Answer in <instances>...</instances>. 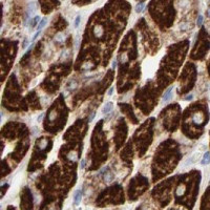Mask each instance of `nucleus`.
<instances>
[{"instance_id":"a211bd4d","label":"nucleus","mask_w":210,"mask_h":210,"mask_svg":"<svg viewBox=\"0 0 210 210\" xmlns=\"http://www.w3.org/2000/svg\"><path fill=\"white\" fill-rule=\"evenodd\" d=\"M111 66H113V69H115V68H116V67H117V61H116V60H115V61H113V64H111Z\"/></svg>"},{"instance_id":"f8f14e48","label":"nucleus","mask_w":210,"mask_h":210,"mask_svg":"<svg viewBox=\"0 0 210 210\" xmlns=\"http://www.w3.org/2000/svg\"><path fill=\"white\" fill-rule=\"evenodd\" d=\"M203 23V16L202 15H199V17H198V21H196V24H198V26H201Z\"/></svg>"},{"instance_id":"f3484780","label":"nucleus","mask_w":210,"mask_h":210,"mask_svg":"<svg viewBox=\"0 0 210 210\" xmlns=\"http://www.w3.org/2000/svg\"><path fill=\"white\" fill-rule=\"evenodd\" d=\"M26 44H28V39H25V40H24V42H23L22 48H25V47H26Z\"/></svg>"},{"instance_id":"dca6fc26","label":"nucleus","mask_w":210,"mask_h":210,"mask_svg":"<svg viewBox=\"0 0 210 210\" xmlns=\"http://www.w3.org/2000/svg\"><path fill=\"white\" fill-rule=\"evenodd\" d=\"M84 167H85V161H84V160H82V161H81L80 168H81V169H83V168H84Z\"/></svg>"},{"instance_id":"7ed1b4c3","label":"nucleus","mask_w":210,"mask_h":210,"mask_svg":"<svg viewBox=\"0 0 210 210\" xmlns=\"http://www.w3.org/2000/svg\"><path fill=\"white\" fill-rule=\"evenodd\" d=\"M101 173L104 174V181L105 182H111V181H113V174L111 171H108V172H104V169H103L102 171H101Z\"/></svg>"},{"instance_id":"39448f33","label":"nucleus","mask_w":210,"mask_h":210,"mask_svg":"<svg viewBox=\"0 0 210 210\" xmlns=\"http://www.w3.org/2000/svg\"><path fill=\"white\" fill-rule=\"evenodd\" d=\"M113 107V102H107L106 104L104 105V107H103L102 111L103 113H108L109 111H111V108Z\"/></svg>"},{"instance_id":"f257e3e1","label":"nucleus","mask_w":210,"mask_h":210,"mask_svg":"<svg viewBox=\"0 0 210 210\" xmlns=\"http://www.w3.org/2000/svg\"><path fill=\"white\" fill-rule=\"evenodd\" d=\"M172 91H173V87H169L167 90L164 93V96H163V102H168L170 98H171V95H172Z\"/></svg>"},{"instance_id":"9d476101","label":"nucleus","mask_w":210,"mask_h":210,"mask_svg":"<svg viewBox=\"0 0 210 210\" xmlns=\"http://www.w3.org/2000/svg\"><path fill=\"white\" fill-rule=\"evenodd\" d=\"M35 11V4L33 2L30 3V6H28V16H32Z\"/></svg>"},{"instance_id":"423d86ee","label":"nucleus","mask_w":210,"mask_h":210,"mask_svg":"<svg viewBox=\"0 0 210 210\" xmlns=\"http://www.w3.org/2000/svg\"><path fill=\"white\" fill-rule=\"evenodd\" d=\"M39 20H40V17L39 16H36V17H34L33 19L32 20H30V28H35V26H36V24L38 22H40V21H39Z\"/></svg>"},{"instance_id":"2eb2a0df","label":"nucleus","mask_w":210,"mask_h":210,"mask_svg":"<svg viewBox=\"0 0 210 210\" xmlns=\"http://www.w3.org/2000/svg\"><path fill=\"white\" fill-rule=\"evenodd\" d=\"M56 40H57V41H62V40H63V39H62V35H57V36H56Z\"/></svg>"},{"instance_id":"4468645a","label":"nucleus","mask_w":210,"mask_h":210,"mask_svg":"<svg viewBox=\"0 0 210 210\" xmlns=\"http://www.w3.org/2000/svg\"><path fill=\"white\" fill-rule=\"evenodd\" d=\"M40 35V32H36V34L33 36V38H32V41H34V40H36L37 38H38V36Z\"/></svg>"},{"instance_id":"6e6552de","label":"nucleus","mask_w":210,"mask_h":210,"mask_svg":"<svg viewBox=\"0 0 210 210\" xmlns=\"http://www.w3.org/2000/svg\"><path fill=\"white\" fill-rule=\"evenodd\" d=\"M46 23H47V19H46V18H43V19H41V21L39 22L38 26H37V32H41L42 28H43V26H44Z\"/></svg>"},{"instance_id":"ddd939ff","label":"nucleus","mask_w":210,"mask_h":210,"mask_svg":"<svg viewBox=\"0 0 210 210\" xmlns=\"http://www.w3.org/2000/svg\"><path fill=\"white\" fill-rule=\"evenodd\" d=\"M192 98H193V95H188V96H186V98H184V100H186V101H189V100H192Z\"/></svg>"},{"instance_id":"9b49d317","label":"nucleus","mask_w":210,"mask_h":210,"mask_svg":"<svg viewBox=\"0 0 210 210\" xmlns=\"http://www.w3.org/2000/svg\"><path fill=\"white\" fill-rule=\"evenodd\" d=\"M80 21H81V16H80V15H78V16L76 17V19H75V23H74L75 28H78V26H79V24H80Z\"/></svg>"},{"instance_id":"6ab92c4d","label":"nucleus","mask_w":210,"mask_h":210,"mask_svg":"<svg viewBox=\"0 0 210 210\" xmlns=\"http://www.w3.org/2000/svg\"><path fill=\"white\" fill-rule=\"evenodd\" d=\"M113 87H111V88L108 90V95L111 96V95H113Z\"/></svg>"},{"instance_id":"20e7f679","label":"nucleus","mask_w":210,"mask_h":210,"mask_svg":"<svg viewBox=\"0 0 210 210\" xmlns=\"http://www.w3.org/2000/svg\"><path fill=\"white\" fill-rule=\"evenodd\" d=\"M210 163V152L209 151H206L203 155V159L201 161V164L202 165H207V164Z\"/></svg>"},{"instance_id":"1a4fd4ad","label":"nucleus","mask_w":210,"mask_h":210,"mask_svg":"<svg viewBox=\"0 0 210 210\" xmlns=\"http://www.w3.org/2000/svg\"><path fill=\"white\" fill-rule=\"evenodd\" d=\"M193 161H194V155H192V157H190V158H188L187 160L184 162V165H183V167H186V166H188V165H191V164L193 163Z\"/></svg>"},{"instance_id":"aec40b11","label":"nucleus","mask_w":210,"mask_h":210,"mask_svg":"<svg viewBox=\"0 0 210 210\" xmlns=\"http://www.w3.org/2000/svg\"><path fill=\"white\" fill-rule=\"evenodd\" d=\"M206 13H207V16H208V17H209V18H210V6H209V8H207V12H206Z\"/></svg>"},{"instance_id":"0eeeda50","label":"nucleus","mask_w":210,"mask_h":210,"mask_svg":"<svg viewBox=\"0 0 210 210\" xmlns=\"http://www.w3.org/2000/svg\"><path fill=\"white\" fill-rule=\"evenodd\" d=\"M144 6H145V2H144V1H140V2L135 6V12H137V13H141V12L143 11Z\"/></svg>"},{"instance_id":"f03ea898","label":"nucleus","mask_w":210,"mask_h":210,"mask_svg":"<svg viewBox=\"0 0 210 210\" xmlns=\"http://www.w3.org/2000/svg\"><path fill=\"white\" fill-rule=\"evenodd\" d=\"M82 200V190H77L74 194V205H78Z\"/></svg>"}]
</instances>
